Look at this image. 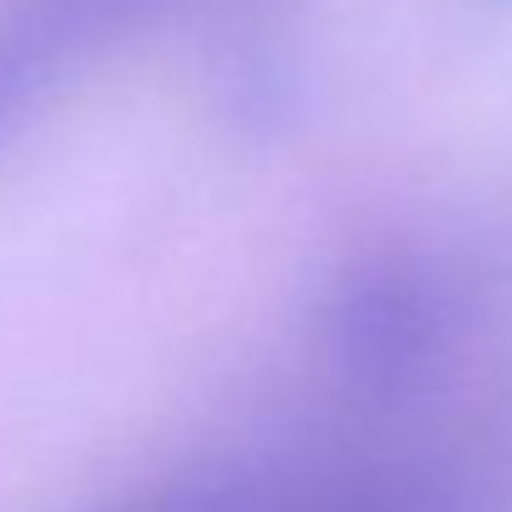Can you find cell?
I'll list each match as a JSON object with an SVG mask.
<instances>
[{"instance_id":"obj_1","label":"cell","mask_w":512,"mask_h":512,"mask_svg":"<svg viewBox=\"0 0 512 512\" xmlns=\"http://www.w3.org/2000/svg\"><path fill=\"white\" fill-rule=\"evenodd\" d=\"M437 292L412 267L362 272L337 307L342 357L377 382L407 377L437 342Z\"/></svg>"},{"instance_id":"obj_2","label":"cell","mask_w":512,"mask_h":512,"mask_svg":"<svg viewBox=\"0 0 512 512\" xmlns=\"http://www.w3.org/2000/svg\"><path fill=\"white\" fill-rule=\"evenodd\" d=\"M111 512H251L246 492H236L231 482L216 477H176L161 487H146L136 497H126Z\"/></svg>"},{"instance_id":"obj_3","label":"cell","mask_w":512,"mask_h":512,"mask_svg":"<svg viewBox=\"0 0 512 512\" xmlns=\"http://www.w3.org/2000/svg\"><path fill=\"white\" fill-rule=\"evenodd\" d=\"M307 512H437V507L407 487H347L312 502Z\"/></svg>"}]
</instances>
